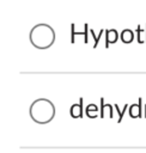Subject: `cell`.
Segmentation results:
<instances>
[{
	"label": "cell",
	"instance_id": "obj_2",
	"mask_svg": "<svg viewBox=\"0 0 146 153\" xmlns=\"http://www.w3.org/2000/svg\"><path fill=\"white\" fill-rule=\"evenodd\" d=\"M83 98H80V104H74L72 105L71 108V115L72 117H81V114H83Z\"/></svg>",
	"mask_w": 146,
	"mask_h": 153
},
{
	"label": "cell",
	"instance_id": "obj_4",
	"mask_svg": "<svg viewBox=\"0 0 146 153\" xmlns=\"http://www.w3.org/2000/svg\"><path fill=\"white\" fill-rule=\"evenodd\" d=\"M114 106H115V109L117 110V114H118V116H120V117H118V122H121L122 116H123V114H124V111H126V109H127V105H126V108H124V110H123V111H121V110L118 109V105H116V104H115Z\"/></svg>",
	"mask_w": 146,
	"mask_h": 153
},
{
	"label": "cell",
	"instance_id": "obj_3",
	"mask_svg": "<svg viewBox=\"0 0 146 153\" xmlns=\"http://www.w3.org/2000/svg\"><path fill=\"white\" fill-rule=\"evenodd\" d=\"M91 111H93V112H96L97 111V106L96 105H93V104H90L87 108H86V115L89 116V117H96V115H93Z\"/></svg>",
	"mask_w": 146,
	"mask_h": 153
},
{
	"label": "cell",
	"instance_id": "obj_5",
	"mask_svg": "<svg viewBox=\"0 0 146 153\" xmlns=\"http://www.w3.org/2000/svg\"><path fill=\"white\" fill-rule=\"evenodd\" d=\"M104 109H105L104 99L102 98V99H101V117H104Z\"/></svg>",
	"mask_w": 146,
	"mask_h": 153
},
{
	"label": "cell",
	"instance_id": "obj_1",
	"mask_svg": "<svg viewBox=\"0 0 146 153\" xmlns=\"http://www.w3.org/2000/svg\"><path fill=\"white\" fill-rule=\"evenodd\" d=\"M141 98L139 99V104H133L129 108V116L135 118V117H141Z\"/></svg>",
	"mask_w": 146,
	"mask_h": 153
}]
</instances>
